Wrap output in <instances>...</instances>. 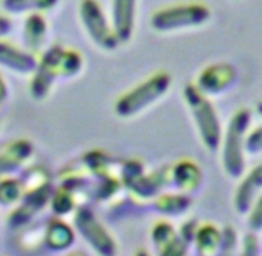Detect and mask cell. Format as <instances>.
I'll return each mask as SVG.
<instances>
[{
  "label": "cell",
  "instance_id": "9",
  "mask_svg": "<svg viewBox=\"0 0 262 256\" xmlns=\"http://www.w3.org/2000/svg\"><path fill=\"white\" fill-rule=\"evenodd\" d=\"M76 235L74 230L62 220H51L45 232V245L54 251H62L72 246Z\"/></svg>",
  "mask_w": 262,
  "mask_h": 256
},
{
  "label": "cell",
  "instance_id": "13",
  "mask_svg": "<svg viewBox=\"0 0 262 256\" xmlns=\"http://www.w3.org/2000/svg\"><path fill=\"white\" fill-rule=\"evenodd\" d=\"M190 204V201L187 199L185 196H162L158 199L156 206L161 212H167V214H177L187 209V206Z\"/></svg>",
  "mask_w": 262,
  "mask_h": 256
},
{
  "label": "cell",
  "instance_id": "19",
  "mask_svg": "<svg viewBox=\"0 0 262 256\" xmlns=\"http://www.w3.org/2000/svg\"><path fill=\"white\" fill-rule=\"evenodd\" d=\"M257 111L260 113V116H262V100H260V103H259V106H257Z\"/></svg>",
  "mask_w": 262,
  "mask_h": 256
},
{
  "label": "cell",
  "instance_id": "5",
  "mask_svg": "<svg viewBox=\"0 0 262 256\" xmlns=\"http://www.w3.org/2000/svg\"><path fill=\"white\" fill-rule=\"evenodd\" d=\"M237 80V72L231 64L216 62L207 65L196 79V88L207 96L223 95L231 90Z\"/></svg>",
  "mask_w": 262,
  "mask_h": 256
},
{
  "label": "cell",
  "instance_id": "2",
  "mask_svg": "<svg viewBox=\"0 0 262 256\" xmlns=\"http://www.w3.org/2000/svg\"><path fill=\"white\" fill-rule=\"evenodd\" d=\"M211 18L210 7L202 2L177 4L156 12L151 16V27L156 31L169 33L188 28H199Z\"/></svg>",
  "mask_w": 262,
  "mask_h": 256
},
{
  "label": "cell",
  "instance_id": "4",
  "mask_svg": "<svg viewBox=\"0 0 262 256\" xmlns=\"http://www.w3.org/2000/svg\"><path fill=\"white\" fill-rule=\"evenodd\" d=\"M252 119V113L248 108L237 110L229 119L223 139V167L228 176L237 178L244 170V148H246V131Z\"/></svg>",
  "mask_w": 262,
  "mask_h": 256
},
{
  "label": "cell",
  "instance_id": "16",
  "mask_svg": "<svg viewBox=\"0 0 262 256\" xmlns=\"http://www.w3.org/2000/svg\"><path fill=\"white\" fill-rule=\"evenodd\" d=\"M246 150L249 153L262 152V126L254 129L251 134L246 137Z\"/></svg>",
  "mask_w": 262,
  "mask_h": 256
},
{
  "label": "cell",
  "instance_id": "3",
  "mask_svg": "<svg viewBox=\"0 0 262 256\" xmlns=\"http://www.w3.org/2000/svg\"><path fill=\"white\" fill-rule=\"evenodd\" d=\"M172 85V77L167 72H158L151 75L143 84L136 85L133 90L118 98L115 105V111L121 118H131L143 111L147 106L156 103L161 96H164Z\"/></svg>",
  "mask_w": 262,
  "mask_h": 256
},
{
  "label": "cell",
  "instance_id": "15",
  "mask_svg": "<svg viewBox=\"0 0 262 256\" xmlns=\"http://www.w3.org/2000/svg\"><path fill=\"white\" fill-rule=\"evenodd\" d=\"M74 208V201H72V196L69 194V191H57L53 197V209L57 216H64V214L71 212Z\"/></svg>",
  "mask_w": 262,
  "mask_h": 256
},
{
  "label": "cell",
  "instance_id": "10",
  "mask_svg": "<svg viewBox=\"0 0 262 256\" xmlns=\"http://www.w3.org/2000/svg\"><path fill=\"white\" fill-rule=\"evenodd\" d=\"M262 189V165L254 168L246 180L241 183V186L237 188L236 193V208L239 209V212H244L246 209L252 204L254 197H256L257 191Z\"/></svg>",
  "mask_w": 262,
  "mask_h": 256
},
{
  "label": "cell",
  "instance_id": "11",
  "mask_svg": "<svg viewBox=\"0 0 262 256\" xmlns=\"http://www.w3.org/2000/svg\"><path fill=\"white\" fill-rule=\"evenodd\" d=\"M172 173H174L176 185L180 189H185V191H192L202 181L200 168L190 160H182L180 163H177Z\"/></svg>",
  "mask_w": 262,
  "mask_h": 256
},
{
  "label": "cell",
  "instance_id": "14",
  "mask_svg": "<svg viewBox=\"0 0 262 256\" xmlns=\"http://www.w3.org/2000/svg\"><path fill=\"white\" fill-rule=\"evenodd\" d=\"M21 196L20 183H16L15 180H7L0 183V204L10 206L16 202Z\"/></svg>",
  "mask_w": 262,
  "mask_h": 256
},
{
  "label": "cell",
  "instance_id": "7",
  "mask_svg": "<svg viewBox=\"0 0 262 256\" xmlns=\"http://www.w3.org/2000/svg\"><path fill=\"white\" fill-rule=\"evenodd\" d=\"M82 18L85 21V27L89 33L92 35L94 41L105 49H115L118 44V39L115 36L113 30H110L105 16L102 13V8L98 7L94 0H85L82 4Z\"/></svg>",
  "mask_w": 262,
  "mask_h": 256
},
{
  "label": "cell",
  "instance_id": "18",
  "mask_svg": "<svg viewBox=\"0 0 262 256\" xmlns=\"http://www.w3.org/2000/svg\"><path fill=\"white\" fill-rule=\"evenodd\" d=\"M68 256H87L85 253H82V251H71Z\"/></svg>",
  "mask_w": 262,
  "mask_h": 256
},
{
  "label": "cell",
  "instance_id": "20",
  "mask_svg": "<svg viewBox=\"0 0 262 256\" xmlns=\"http://www.w3.org/2000/svg\"><path fill=\"white\" fill-rule=\"evenodd\" d=\"M136 256H147V254H146L144 251H138V254H136Z\"/></svg>",
  "mask_w": 262,
  "mask_h": 256
},
{
  "label": "cell",
  "instance_id": "1",
  "mask_svg": "<svg viewBox=\"0 0 262 256\" xmlns=\"http://www.w3.org/2000/svg\"><path fill=\"white\" fill-rule=\"evenodd\" d=\"M184 100L193 118L203 145L210 152L218 150L221 144V121L213 103L207 95L196 88L195 84H187L184 87Z\"/></svg>",
  "mask_w": 262,
  "mask_h": 256
},
{
  "label": "cell",
  "instance_id": "8",
  "mask_svg": "<svg viewBox=\"0 0 262 256\" xmlns=\"http://www.w3.org/2000/svg\"><path fill=\"white\" fill-rule=\"evenodd\" d=\"M136 0H113V33L118 43H128L135 30Z\"/></svg>",
  "mask_w": 262,
  "mask_h": 256
},
{
  "label": "cell",
  "instance_id": "6",
  "mask_svg": "<svg viewBox=\"0 0 262 256\" xmlns=\"http://www.w3.org/2000/svg\"><path fill=\"white\" fill-rule=\"evenodd\" d=\"M74 224H76L79 234L89 242V245L94 246L102 256H115V251H117L115 242L89 209H79L76 217H74Z\"/></svg>",
  "mask_w": 262,
  "mask_h": 256
},
{
  "label": "cell",
  "instance_id": "17",
  "mask_svg": "<svg viewBox=\"0 0 262 256\" xmlns=\"http://www.w3.org/2000/svg\"><path fill=\"white\" fill-rule=\"evenodd\" d=\"M252 227H260L262 225V196L259 197V201L254 208V214H252Z\"/></svg>",
  "mask_w": 262,
  "mask_h": 256
},
{
  "label": "cell",
  "instance_id": "12",
  "mask_svg": "<svg viewBox=\"0 0 262 256\" xmlns=\"http://www.w3.org/2000/svg\"><path fill=\"white\" fill-rule=\"evenodd\" d=\"M31 152V147L28 144H13L8 150L0 157V176L5 173H10L13 168H16L18 165L27 159L28 153Z\"/></svg>",
  "mask_w": 262,
  "mask_h": 256
}]
</instances>
